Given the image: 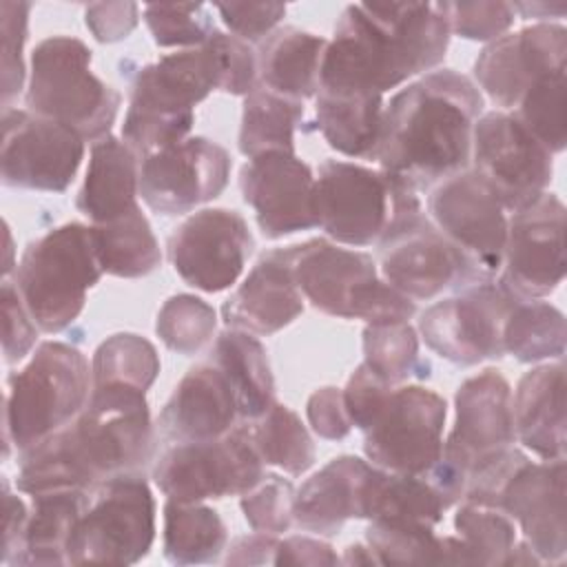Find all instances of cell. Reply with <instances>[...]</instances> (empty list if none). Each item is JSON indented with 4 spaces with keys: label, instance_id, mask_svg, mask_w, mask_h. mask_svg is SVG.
<instances>
[{
    "label": "cell",
    "instance_id": "cell-1",
    "mask_svg": "<svg viewBox=\"0 0 567 567\" xmlns=\"http://www.w3.org/2000/svg\"><path fill=\"white\" fill-rule=\"evenodd\" d=\"M450 38V2L348 4L328 40L319 91L383 95L436 71Z\"/></svg>",
    "mask_w": 567,
    "mask_h": 567
},
{
    "label": "cell",
    "instance_id": "cell-2",
    "mask_svg": "<svg viewBox=\"0 0 567 567\" xmlns=\"http://www.w3.org/2000/svg\"><path fill=\"white\" fill-rule=\"evenodd\" d=\"M153 447L155 427L146 394L93 388L84 410L69 425L20 452L16 487L29 496L93 489L111 476L144 472Z\"/></svg>",
    "mask_w": 567,
    "mask_h": 567
},
{
    "label": "cell",
    "instance_id": "cell-3",
    "mask_svg": "<svg viewBox=\"0 0 567 567\" xmlns=\"http://www.w3.org/2000/svg\"><path fill=\"white\" fill-rule=\"evenodd\" d=\"M478 86L454 69H436L392 95L374 159L416 193L470 168L472 133L483 115Z\"/></svg>",
    "mask_w": 567,
    "mask_h": 567
},
{
    "label": "cell",
    "instance_id": "cell-4",
    "mask_svg": "<svg viewBox=\"0 0 567 567\" xmlns=\"http://www.w3.org/2000/svg\"><path fill=\"white\" fill-rule=\"evenodd\" d=\"M463 501L505 512L543 565L565 560V458L532 461L512 445L470 478Z\"/></svg>",
    "mask_w": 567,
    "mask_h": 567
},
{
    "label": "cell",
    "instance_id": "cell-5",
    "mask_svg": "<svg viewBox=\"0 0 567 567\" xmlns=\"http://www.w3.org/2000/svg\"><path fill=\"white\" fill-rule=\"evenodd\" d=\"M315 179L317 226L339 246H379L423 213L419 193L383 168L323 159Z\"/></svg>",
    "mask_w": 567,
    "mask_h": 567
},
{
    "label": "cell",
    "instance_id": "cell-6",
    "mask_svg": "<svg viewBox=\"0 0 567 567\" xmlns=\"http://www.w3.org/2000/svg\"><path fill=\"white\" fill-rule=\"evenodd\" d=\"M93 390L89 359L71 343L42 341L29 363L11 372L4 392V458L69 425Z\"/></svg>",
    "mask_w": 567,
    "mask_h": 567
},
{
    "label": "cell",
    "instance_id": "cell-7",
    "mask_svg": "<svg viewBox=\"0 0 567 567\" xmlns=\"http://www.w3.org/2000/svg\"><path fill=\"white\" fill-rule=\"evenodd\" d=\"M91 60L93 51L75 35L40 40L31 51L24 104L93 144L111 135L122 95L91 71Z\"/></svg>",
    "mask_w": 567,
    "mask_h": 567
},
{
    "label": "cell",
    "instance_id": "cell-8",
    "mask_svg": "<svg viewBox=\"0 0 567 567\" xmlns=\"http://www.w3.org/2000/svg\"><path fill=\"white\" fill-rule=\"evenodd\" d=\"M102 275L93 228L69 221L29 241L13 284L40 332L58 334L82 315L86 292Z\"/></svg>",
    "mask_w": 567,
    "mask_h": 567
},
{
    "label": "cell",
    "instance_id": "cell-9",
    "mask_svg": "<svg viewBox=\"0 0 567 567\" xmlns=\"http://www.w3.org/2000/svg\"><path fill=\"white\" fill-rule=\"evenodd\" d=\"M292 270L303 299L323 315L365 323L410 321L416 315V303L381 277L372 255L328 237L295 244Z\"/></svg>",
    "mask_w": 567,
    "mask_h": 567
},
{
    "label": "cell",
    "instance_id": "cell-10",
    "mask_svg": "<svg viewBox=\"0 0 567 567\" xmlns=\"http://www.w3.org/2000/svg\"><path fill=\"white\" fill-rule=\"evenodd\" d=\"M155 496L144 472L97 483L71 534L69 565H135L155 540Z\"/></svg>",
    "mask_w": 567,
    "mask_h": 567
},
{
    "label": "cell",
    "instance_id": "cell-11",
    "mask_svg": "<svg viewBox=\"0 0 567 567\" xmlns=\"http://www.w3.org/2000/svg\"><path fill=\"white\" fill-rule=\"evenodd\" d=\"M264 472L248 427L239 423L217 439L171 443L153 465V481L168 501L204 503L246 494Z\"/></svg>",
    "mask_w": 567,
    "mask_h": 567
},
{
    "label": "cell",
    "instance_id": "cell-12",
    "mask_svg": "<svg viewBox=\"0 0 567 567\" xmlns=\"http://www.w3.org/2000/svg\"><path fill=\"white\" fill-rule=\"evenodd\" d=\"M518 297L496 277L474 281L434 301L419 319L425 346L454 365H478L505 357L503 330Z\"/></svg>",
    "mask_w": 567,
    "mask_h": 567
},
{
    "label": "cell",
    "instance_id": "cell-13",
    "mask_svg": "<svg viewBox=\"0 0 567 567\" xmlns=\"http://www.w3.org/2000/svg\"><path fill=\"white\" fill-rule=\"evenodd\" d=\"M445 399L419 383L394 385L363 432L365 458L394 474H425L443 452Z\"/></svg>",
    "mask_w": 567,
    "mask_h": 567
},
{
    "label": "cell",
    "instance_id": "cell-14",
    "mask_svg": "<svg viewBox=\"0 0 567 567\" xmlns=\"http://www.w3.org/2000/svg\"><path fill=\"white\" fill-rule=\"evenodd\" d=\"M470 168L514 213L547 193L554 155L512 111H489L474 124Z\"/></svg>",
    "mask_w": 567,
    "mask_h": 567
},
{
    "label": "cell",
    "instance_id": "cell-15",
    "mask_svg": "<svg viewBox=\"0 0 567 567\" xmlns=\"http://www.w3.org/2000/svg\"><path fill=\"white\" fill-rule=\"evenodd\" d=\"M84 159V140L69 126L31 113L2 111V186L64 193Z\"/></svg>",
    "mask_w": 567,
    "mask_h": 567
},
{
    "label": "cell",
    "instance_id": "cell-16",
    "mask_svg": "<svg viewBox=\"0 0 567 567\" xmlns=\"http://www.w3.org/2000/svg\"><path fill=\"white\" fill-rule=\"evenodd\" d=\"M427 193L430 221L465 255L483 279L498 277L507 239V215L487 184L472 168H465Z\"/></svg>",
    "mask_w": 567,
    "mask_h": 567
},
{
    "label": "cell",
    "instance_id": "cell-17",
    "mask_svg": "<svg viewBox=\"0 0 567 567\" xmlns=\"http://www.w3.org/2000/svg\"><path fill=\"white\" fill-rule=\"evenodd\" d=\"M228 151L202 135L140 157V195L164 217H177L217 199L230 179Z\"/></svg>",
    "mask_w": 567,
    "mask_h": 567
},
{
    "label": "cell",
    "instance_id": "cell-18",
    "mask_svg": "<svg viewBox=\"0 0 567 567\" xmlns=\"http://www.w3.org/2000/svg\"><path fill=\"white\" fill-rule=\"evenodd\" d=\"M252 248V233L233 208H202L166 241L168 261L182 281L210 295L228 290L239 279Z\"/></svg>",
    "mask_w": 567,
    "mask_h": 567
},
{
    "label": "cell",
    "instance_id": "cell-19",
    "mask_svg": "<svg viewBox=\"0 0 567 567\" xmlns=\"http://www.w3.org/2000/svg\"><path fill=\"white\" fill-rule=\"evenodd\" d=\"M377 248L381 277L414 303L483 281L465 255L443 237L425 213L403 224Z\"/></svg>",
    "mask_w": 567,
    "mask_h": 567
},
{
    "label": "cell",
    "instance_id": "cell-20",
    "mask_svg": "<svg viewBox=\"0 0 567 567\" xmlns=\"http://www.w3.org/2000/svg\"><path fill=\"white\" fill-rule=\"evenodd\" d=\"M518 299H545L565 279V204L543 193L507 219L496 277Z\"/></svg>",
    "mask_w": 567,
    "mask_h": 567
},
{
    "label": "cell",
    "instance_id": "cell-21",
    "mask_svg": "<svg viewBox=\"0 0 567 567\" xmlns=\"http://www.w3.org/2000/svg\"><path fill=\"white\" fill-rule=\"evenodd\" d=\"M516 443L512 388L494 368L465 379L454 394V427L443 441L441 458L465 478L485 461Z\"/></svg>",
    "mask_w": 567,
    "mask_h": 567
},
{
    "label": "cell",
    "instance_id": "cell-22",
    "mask_svg": "<svg viewBox=\"0 0 567 567\" xmlns=\"http://www.w3.org/2000/svg\"><path fill=\"white\" fill-rule=\"evenodd\" d=\"M565 55L567 29L536 22L487 42L474 62V80L498 111H514L532 84L565 69Z\"/></svg>",
    "mask_w": 567,
    "mask_h": 567
},
{
    "label": "cell",
    "instance_id": "cell-23",
    "mask_svg": "<svg viewBox=\"0 0 567 567\" xmlns=\"http://www.w3.org/2000/svg\"><path fill=\"white\" fill-rule=\"evenodd\" d=\"M315 182L312 168L286 151L250 157L239 171L241 197L266 239L317 228Z\"/></svg>",
    "mask_w": 567,
    "mask_h": 567
},
{
    "label": "cell",
    "instance_id": "cell-24",
    "mask_svg": "<svg viewBox=\"0 0 567 567\" xmlns=\"http://www.w3.org/2000/svg\"><path fill=\"white\" fill-rule=\"evenodd\" d=\"M219 82L217 55L208 42L179 49L137 69L126 111L171 120L195 117V106L210 91H219Z\"/></svg>",
    "mask_w": 567,
    "mask_h": 567
},
{
    "label": "cell",
    "instance_id": "cell-25",
    "mask_svg": "<svg viewBox=\"0 0 567 567\" xmlns=\"http://www.w3.org/2000/svg\"><path fill=\"white\" fill-rule=\"evenodd\" d=\"M379 467L368 458L341 454L328 461L295 492V525L323 538L337 536L350 518H370Z\"/></svg>",
    "mask_w": 567,
    "mask_h": 567
},
{
    "label": "cell",
    "instance_id": "cell-26",
    "mask_svg": "<svg viewBox=\"0 0 567 567\" xmlns=\"http://www.w3.org/2000/svg\"><path fill=\"white\" fill-rule=\"evenodd\" d=\"M292 259L295 244L266 250L224 301V323L257 337H270L290 326L303 312L306 301L295 279Z\"/></svg>",
    "mask_w": 567,
    "mask_h": 567
},
{
    "label": "cell",
    "instance_id": "cell-27",
    "mask_svg": "<svg viewBox=\"0 0 567 567\" xmlns=\"http://www.w3.org/2000/svg\"><path fill=\"white\" fill-rule=\"evenodd\" d=\"M239 423L244 421L228 379L206 359L179 379L157 416V432L166 443L208 441Z\"/></svg>",
    "mask_w": 567,
    "mask_h": 567
},
{
    "label": "cell",
    "instance_id": "cell-28",
    "mask_svg": "<svg viewBox=\"0 0 567 567\" xmlns=\"http://www.w3.org/2000/svg\"><path fill=\"white\" fill-rule=\"evenodd\" d=\"M516 441L540 461L565 458V363H540L525 372L512 394Z\"/></svg>",
    "mask_w": 567,
    "mask_h": 567
},
{
    "label": "cell",
    "instance_id": "cell-29",
    "mask_svg": "<svg viewBox=\"0 0 567 567\" xmlns=\"http://www.w3.org/2000/svg\"><path fill=\"white\" fill-rule=\"evenodd\" d=\"M140 195V157L115 135L91 144L89 168L75 208L91 224H106L135 210Z\"/></svg>",
    "mask_w": 567,
    "mask_h": 567
},
{
    "label": "cell",
    "instance_id": "cell-30",
    "mask_svg": "<svg viewBox=\"0 0 567 567\" xmlns=\"http://www.w3.org/2000/svg\"><path fill=\"white\" fill-rule=\"evenodd\" d=\"M328 40L299 27H277L257 47V80L290 100H308L319 91Z\"/></svg>",
    "mask_w": 567,
    "mask_h": 567
},
{
    "label": "cell",
    "instance_id": "cell-31",
    "mask_svg": "<svg viewBox=\"0 0 567 567\" xmlns=\"http://www.w3.org/2000/svg\"><path fill=\"white\" fill-rule=\"evenodd\" d=\"M206 359L228 379L237 396L241 421L259 419L270 410L275 403V377L268 352L257 334L226 328L215 337Z\"/></svg>",
    "mask_w": 567,
    "mask_h": 567
},
{
    "label": "cell",
    "instance_id": "cell-32",
    "mask_svg": "<svg viewBox=\"0 0 567 567\" xmlns=\"http://www.w3.org/2000/svg\"><path fill=\"white\" fill-rule=\"evenodd\" d=\"M385 102L379 93H332L315 95V128L330 148L346 157L374 159Z\"/></svg>",
    "mask_w": 567,
    "mask_h": 567
},
{
    "label": "cell",
    "instance_id": "cell-33",
    "mask_svg": "<svg viewBox=\"0 0 567 567\" xmlns=\"http://www.w3.org/2000/svg\"><path fill=\"white\" fill-rule=\"evenodd\" d=\"M91 489H60L31 496L22 549L11 563L18 565H69L66 551L78 518L89 503Z\"/></svg>",
    "mask_w": 567,
    "mask_h": 567
},
{
    "label": "cell",
    "instance_id": "cell-34",
    "mask_svg": "<svg viewBox=\"0 0 567 567\" xmlns=\"http://www.w3.org/2000/svg\"><path fill=\"white\" fill-rule=\"evenodd\" d=\"M228 543L221 516L204 503H164V558L173 565L217 563Z\"/></svg>",
    "mask_w": 567,
    "mask_h": 567
},
{
    "label": "cell",
    "instance_id": "cell-35",
    "mask_svg": "<svg viewBox=\"0 0 567 567\" xmlns=\"http://www.w3.org/2000/svg\"><path fill=\"white\" fill-rule=\"evenodd\" d=\"M100 266L120 279H140L155 272L162 264L157 237L137 206L124 217L106 224H91Z\"/></svg>",
    "mask_w": 567,
    "mask_h": 567
},
{
    "label": "cell",
    "instance_id": "cell-36",
    "mask_svg": "<svg viewBox=\"0 0 567 567\" xmlns=\"http://www.w3.org/2000/svg\"><path fill=\"white\" fill-rule=\"evenodd\" d=\"M303 120V102L257 84L246 97L239 126L241 155L257 157L268 151L295 153V131Z\"/></svg>",
    "mask_w": 567,
    "mask_h": 567
},
{
    "label": "cell",
    "instance_id": "cell-37",
    "mask_svg": "<svg viewBox=\"0 0 567 567\" xmlns=\"http://www.w3.org/2000/svg\"><path fill=\"white\" fill-rule=\"evenodd\" d=\"M244 423L264 465L279 467L290 476H301L312 467L317 458L315 441L288 405L275 401L259 419Z\"/></svg>",
    "mask_w": 567,
    "mask_h": 567
},
{
    "label": "cell",
    "instance_id": "cell-38",
    "mask_svg": "<svg viewBox=\"0 0 567 567\" xmlns=\"http://www.w3.org/2000/svg\"><path fill=\"white\" fill-rule=\"evenodd\" d=\"M505 354L520 363H540L563 359L565 354V317L543 299H518L503 330Z\"/></svg>",
    "mask_w": 567,
    "mask_h": 567
},
{
    "label": "cell",
    "instance_id": "cell-39",
    "mask_svg": "<svg viewBox=\"0 0 567 567\" xmlns=\"http://www.w3.org/2000/svg\"><path fill=\"white\" fill-rule=\"evenodd\" d=\"M159 368V354L148 339L135 332H117L104 339L93 352V388H115L146 394L155 383Z\"/></svg>",
    "mask_w": 567,
    "mask_h": 567
},
{
    "label": "cell",
    "instance_id": "cell-40",
    "mask_svg": "<svg viewBox=\"0 0 567 567\" xmlns=\"http://www.w3.org/2000/svg\"><path fill=\"white\" fill-rule=\"evenodd\" d=\"M447 509L425 474H394L379 467L368 520H405L436 527Z\"/></svg>",
    "mask_w": 567,
    "mask_h": 567
},
{
    "label": "cell",
    "instance_id": "cell-41",
    "mask_svg": "<svg viewBox=\"0 0 567 567\" xmlns=\"http://www.w3.org/2000/svg\"><path fill=\"white\" fill-rule=\"evenodd\" d=\"M363 363L392 385L408 383L412 377H430V363L419 357V334L410 321L368 323Z\"/></svg>",
    "mask_w": 567,
    "mask_h": 567
},
{
    "label": "cell",
    "instance_id": "cell-42",
    "mask_svg": "<svg viewBox=\"0 0 567 567\" xmlns=\"http://www.w3.org/2000/svg\"><path fill=\"white\" fill-rule=\"evenodd\" d=\"M463 565H505L516 538L514 520L487 505L461 501L454 514Z\"/></svg>",
    "mask_w": 567,
    "mask_h": 567
},
{
    "label": "cell",
    "instance_id": "cell-43",
    "mask_svg": "<svg viewBox=\"0 0 567 567\" xmlns=\"http://www.w3.org/2000/svg\"><path fill=\"white\" fill-rule=\"evenodd\" d=\"M217 330V312L197 295L179 292L168 297L155 319V332L162 343L182 354L193 357L213 341Z\"/></svg>",
    "mask_w": 567,
    "mask_h": 567
},
{
    "label": "cell",
    "instance_id": "cell-44",
    "mask_svg": "<svg viewBox=\"0 0 567 567\" xmlns=\"http://www.w3.org/2000/svg\"><path fill=\"white\" fill-rule=\"evenodd\" d=\"M365 543L381 565H441L443 536L436 527L405 520H370Z\"/></svg>",
    "mask_w": 567,
    "mask_h": 567
},
{
    "label": "cell",
    "instance_id": "cell-45",
    "mask_svg": "<svg viewBox=\"0 0 567 567\" xmlns=\"http://www.w3.org/2000/svg\"><path fill=\"white\" fill-rule=\"evenodd\" d=\"M512 113L551 155L560 153L567 142L565 69L547 73L532 84Z\"/></svg>",
    "mask_w": 567,
    "mask_h": 567
},
{
    "label": "cell",
    "instance_id": "cell-46",
    "mask_svg": "<svg viewBox=\"0 0 567 567\" xmlns=\"http://www.w3.org/2000/svg\"><path fill=\"white\" fill-rule=\"evenodd\" d=\"M144 22L157 47H202L215 31L213 13L204 2L146 4Z\"/></svg>",
    "mask_w": 567,
    "mask_h": 567
},
{
    "label": "cell",
    "instance_id": "cell-47",
    "mask_svg": "<svg viewBox=\"0 0 567 567\" xmlns=\"http://www.w3.org/2000/svg\"><path fill=\"white\" fill-rule=\"evenodd\" d=\"M295 485L275 472H264L259 483L241 494V512L252 532L284 534L295 525Z\"/></svg>",
    "mask_w": 567,
    "mask_h": 567
},
{
    "label": "cell",
    "instance_id": "cell-48",
    "mask_svg": "<svg viewBox=\"0 0 567 567\" xmlns=\"http://www.w3.org/2000/svg\"><path fill=\"white\" fill-rule=\"evenodd\" d=\"M31 4L24 0L0 2V33H2V111L22 93L27 78L24 44L29 38Z\"/></svg>",
    "mask_w": 567,
    "mask_h": 567
},
{
    "label": "cell",
    "instance_id": "cell-49",
    "mask_svg": "<svg viewBox=\"0 0 567 567\" xmlns=\"http://www.w3.org/2000/svg\"><path fill=\"white\" fill-rule=\"evenodd\" d=\"M219 64V91L228 95H248L257 84V53L250 49L248 42L239 40L233 33L215 29L213 35L206 40Z\"/></svg>",
    "mask_w": 567,
    "mask_h": 567
},
{
    "label": "cell",
    "instance_id": "cell-50",
    "mask_svg": "<svg viewBox=\"0 0 567 567\" xmlns=\"http://www.w3.org/2000/svg\"><path fill=\"white\" fill-rule=\"evenodd\" d=\"M516 13L509 2H450L452 33L474 40L494 42L514 24Z\"/></svg>",
    "mask_w": 567,
    "mask_h": 567
},
{
    "label": "cell",
    "instance_id": "cell-51",
    "mask_svg": "<svg viewBox=\"0 0 567 567\" xmlns=\"http://www.w3.org/2000/svg\"><path fill=\"white\" fill-rule=\"evenodd\" d=\"M2 354L4 363L13 365L22 361L38 341V323L33 321L31 312L27 310L18 286L7 277L2 281Z\"/></svg>",
    "mask_w": 567,
    "mask_h": 567
},
{
    "label": "cell",
    "instance_id": "cell-52",
    "mask_svg": "<svg viewBox=\"0 0 567 567\" xmlns=\"http://www.w3.org/2000/svg\"><path fill=\"white\" fill-rule=\"evenodd\" d=\"M215 9L230 33L248 44L266 40L286 16L281 2H228L215 4Z\"/></svg>",
    "mask_w": 567,
    "mask_h": 567
},
{
    "label": "cell",
    "instance_id": "cell-53",
    "mask_svg": "<svg viewBox=\"0 0 567 567\" xmlns=\"http://www.w3.org/2000/svg\"><path fill=\"white\" fill-rule=\"evenodd\" d=\"M306 414L312 432L326 441H341L352 432V421L346 410L343 390L326 385L308 396Z\"/></svg>",
    "mask_w": 567,
    "mask_h": 567
},
{
    "label": "cell",
    "instance_id": "cell-54",
    "mask_svg": "<svg viewBox=\"0 0 567 567\" xmlns=\"http://www.w3.org/2000/svg\"><path fill=\"white\" fill-rule=\"evenodd\" d=\"M84 22L97 42H122L135 31L140 7L135 2H95L84 9Z\"/></svg>",
    "mask_w": 567,
    "mask_h": 567
},
{
    "label": "cell",
    "instance_id": "cell-55",
    "mask_svg": "<svg viewBox=\"0 0 567 567\" xmlns=\"http://www.w3.org/2000/svg\"><path fill=\"white\" fill-rule=\"evenodd\" d=\"M341 558L330 543L310 536H288L279 540L275 565H339Z\"/></svg>",
    "mask_w": 567,
    "mask_h": 567
},
{
    "label": "cell",
    "instance_id": "cell-56",
    "mask_svg": "<svg viewBox=\"0 0 567 567\" xmlns=\"http://www.w3.org/2000/svg\"><path fill=\"white\" fill-rule=\"evenodd\" d=\"M2 509H4V534H2V565H11L22 549L24 529L29 520V507L20 496L9 489L7 476H2Z\"/></svg>",
    "mask_w": 567,
    "mask_h": 567
},
{
    "label": "cell",
    "instance_id": "cell-57",
    "mask_svg": "<svg viewBox=\"0 0 567 567\" xmlns=\"http://www.w3.org/2000/svg\"><path fill=\"white\" fill-rule=\"evenodd\" d=\"M279 538L275 534H248L230 543L224 558L226 565H275Z\"/></svg>",
    "mask_w": 567,
    "mask_h": 567
},
{
    "label": "cell",
    "instance_id": "cell-58",
    "mask_svg": "<svg viewBox=\"0 0 567 567\" xmlns=\"http://www.w3.org/2000/svg\"><path fill=\"white\" fill-rule=\"evenodd\" d=\"M514 13L520 16V20H538L549 22L551 18L565 16V4H547V2H514Z\"/></svg>",
    "mask_w": 567,
    "mask_h": 567
},
{
    "label": "cell",
    "instance_id": "cell-59",
    "mask_svg": "<svg viewBox=\"0 0 567 567\" xmlns=\"http://www.w3.org/2000/svg\"><path fill=\"white\" fill-rule=\"evenodd\" d=\"M341 563L343 565H381L377 554L370 549V545L365 543H354V545H348L343 549V556H341Z\"/></svg>",
    "mask_w": 567,
    "mask_h": 567
}]
</instances>
